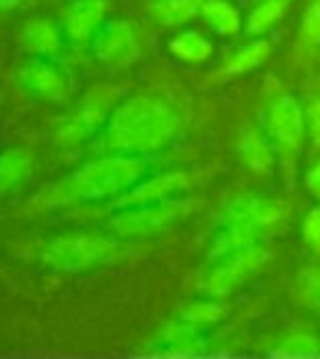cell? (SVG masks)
<instances>
[{
	"mask_svg": "<svg viewBox=\"0 0 320 359\" xmlns=\"http://www.w3.org/2000/svg\"><path fill=\"white\" fill-rule=\"evenodd\" d=\"M305 124H307V135L314 144V149L320 151V88L307 96L305 102Z\"/></svg>",
	"mask_w": 320,
	"mask_h": 359,
	"instance_id": "26",
	"label": "cell"
},
{
	"mask_svg": "<svg viewBox=\"0 0 320 359\" xmlns=\"http://www.w3.org/2000/svg\"><path fill=\"white\" fill-rule=\"evenodd\" d=\"M124 246L109 236L68 233L57 236L41 244L39 257L57 272H85L120 257Z\"/></svg>",
	"mask_w": 320,
	"mask_h": 359,
	"instance_id": "4",
	"label": "cell"
},
{
	"mask_svg": "<svg viewBox=\"0 0 320 359\" xmlns=\"http://www.w3.org/2000/svg\"><path fill=\"white\" fill-rule=\"evenodd\" d=\"M305 187L314 198L320 201V159L305 172Z\"/></svg>",
	"mask_w": 320,
	"mask_h": 359,
	"instance_id": "28",
	"label": "cell"
},
{
	"mask_svg": "<svg viewBox=\"0 0 320 359\" xmlns=\"http://www.w3.org/2000/svg\"><path fill=\"white\" fill-rule=\"evenodd\" d=\"M238 153L242 163L248 168L251 172L258 175H272L274 165H276V146L270 140L266 129H260V126L248 124L240 131L238 137Z\"/></svg>",
	"mask_w": 320,
	"mask_h": 359,
	"instance_id": "13",
	"label": "cell"
},
{
	"mask_svg": "<svg viewBox=\"0 0 320 359\" xmlns=\"http://www.w3.org/2000/svg\"><path fill=\"white\" fill-rule=\"evenodd\" d=\"M201 15L205 25L220 37H236L244 29L238 7L229 0H205Z\"/></svg>",
	"mask_w": 320,
	"mask_h": 359,
	"instance_id": "19",
	"label": "cell"
},
{
	"mask_svg": "<svg viewBox=\"0 0 320 359\" xmlns=\"http://www.w3.org/2000/svg\"><path fill=\"white\" fill-rule=\"evenodd\" d=\"M192 187V177L183 170H170L164 175H155L146 181H140L133 185L129 192H124L116 201V209H126V207H138V205H151V203H161L170 198H179L183 192Z\"/></svg>",
	"mask_w": 320,
	"mask_h": 359,
	"instance_id": "11",
	"label": "cell"
},
{
	"mask_svg": "<svg viewBox=\"0 0 320 359\" xmlns=\"http://www.w3.org/2000/svg\"><path fill=\"white\" fill-rule=\"evenodd\" d=\"M33 175V157L25 149H7L0 153V194L22 187Z\"/></svg>",
	"mask_w": 320,
	"mask_h": 359,
	"instance_id": "16",
	"label": "cell"
},
{
	"mask_svg": "<svg viewBox=\"0 0 320 359\" xmlns=\"http://www.w3.org/2000/svg\"><path fill=\"white\" fill-rule=\"evenodd\" d=\"M264 129L274 142L276 155H279L284 168L292 170L296 157L303 151V142L307 135L305 109L301 107V102L290 94H279L268 104Z\"/></svg>",
	"mask_w": 320,
	"mask_h": 359,
	"instance_id": "6",
	"label": "cell"
},
{
	"mask_svg": "<svg viewBox=\"0 0 320 359\" xmlns=\"http://www.w3.org/2000/svg\"><path fill=\"white\" fill-rule=\"evenodd\" d=\"M301 236H303V242L312 248L314 255L320 257V205L312 207L305 214Z\"/></svg>",
	"mask_w": 320,
	"mask_h": 359,
	"instance_id": "27",
	"label": "cell"
},
{
	"mask_svg": "<svg viewBox=\"0 0 320 359\" xmlns=\"http://www.w3.org/2000/svg\"><path fill=\"white\" fill-rule=\"evenodd\" d=\"M296 292L305 305L320 309V268H305L298 274Z\"/></svg>",
	"mask_w": 320,
	"mask_h": 359,
	"instance_id": "25",
	"label": "cell"
},
{
	"mask_svg": "<svg viewBox=\"0 0 320 359\" xmlns=\"http://www.w3.org/2000/svg\"><path fill=\"white\" fill-rule=\"evenodd\" d=\"M18 83L35 100L59 104L70 94V79L61 66L46 57H35L18 70Z\"/></svg>",
	"mask_w": 320,
	"mask_h": 359,
	"instance_id": "9",
	"label": "cell"
},
{
	"mask_svg": "<svg viewBox=\"0 0 320 359\" xmlns=\"http://www.w3.org/2000/svg\"><path fill=\"white\" fill-rule=\"evenodd\" d=\"M20 41L29 53L39 57H51L63 46V29L51 18H31L20 31Z\"/></svg>",
	"mask_w": 320,
	"mask_h": 359,
	"instance_id": "14",
	"label": "cell"
},
{
	"mask_svg": "<svg viewBox=\"0 0 320 359\" xmlns=\"http://www.w3.org/2000/svg\"><path fill=\"white\" fill-rule=\"evenodd\" d=\"M298 46L307 50L320 48V0H312L303 13L301 31H298Z\"/></svg>",
	"mask_w": 320,
	"mask_h": 359,
	"instance_id": "24",
	"label": "cell"
},
{
	"mask_svg": "<svg viewBox=\"0 0 320 359\" xmlns=\"http://www.w3.org/2000/svg\"><path fill=\"white\" fill-rule=\"evenodd\" d=\"M146 175V161L138 155L116 153L81 165L79 170L61 177L37 196L41 207H61L74 203H92L129 192Z\"/></svg>",
	"mask_w": 320,
	"mask_h": 359,
	"instance_id": "2",
	"label": "cell"
},
{
	"mask_svg": "<svg viewBox=\"0 0 320 359\" xmlns=\"http://www.w3.org/2000/svg\"><path fill=\"white\" fill-rule=\"evenodd\" d=\"M320 351V337L305 329L286 331L279 340V346L272 348V353H288V355H312Z\"/></svg>",
	"mask_w": 320,
	"mask_h": 359,
	"instance_id": "23",
	"label": "cell"
},
{
	"mask_svg": "<svg viewBox=\"0 0 320 359\" xmlns=\"http://www.w3.org/2000/svg\"><path fill=\"white\" fill-rule=\"evenodd\" d=\"M170 53L183 63H205L213 55V44L199 31H181L170 39Z\"/></svg>",
	"mask_w": 320,
	"mask_h": 359,
	"instance_id": "20",
	"label": "cell"
},
{
	"mask_svg": "<svg viewBox=\"0 0 320 359\" xmlns=\"http://www.w3.org/2000/svg\"><path fill=\"white\" fill-rule=\"evenodd\" d=\"M22 0H0V11H9V9H15Z\"/></svg>",
	"mask_w": 320,
	"mask_h": 359,
	"instance_id": "29",
	"label": "cell"
},
{
	"mask_svg": "<svg viewBox=\"0 0 320 359\" xmlns=\"http://www.w3.org/2000/svg\"><path fill=\"white\" fill-rule=\"evenodd\" d=\"M272 44L268 39H255L248 44L233 50L218 70V76H236V74H246L255 68L264 66V63L272 57Z\"/></svg>",
	"mask_w": 320,
	"mask_h": 359,
	"instance_id": "15",
	"label": "cell"
},
{
	"mask_svg": "<svg viewBox=\"0 0 320 359\" xmlns=\"http://www.w3.org/2000/svg\"><path fill=\"white\" fill-rule=\"evenodd\" d=\"M179 318L189 323L192 327L203 329L211 327L225 318V307L216 301H199V303H189L179 311Z\"/></svg>",
	"mask_w": 320,
	"mask_h": 359,
	"instance_id": "22",
	"label": "cell"
},
{
	"mask_svg": "<svg viewBox=\"0 0 320 359\" xmlns=\"http://www.w3.org/2000/svg\"><path fill=\"white\" fill-rule=\"evenodd\" d=\"M187 214H189L187 201L170 198L161 203L120 209L118 214L107 222V229H109L112 236L116 238L142 240V238H153V236L164 233V231L177 224Z\"/></svg>",
	"mask_w": 320,
	"mask_h": 359,
	"instance_id": "5",
	"label": "cell"
},
{
	"mask_svg": "<svg viewBox=\"0 0 320 359\" xmlns=\"http://www.w3.org/2000/svg\"><path fill=\"white\" fill-rule=\"evenodd\" d=\"M90 46L98 61L114 68H124L140 57V39L131 22L126 20H107L92 37Z\"/></svg>",
	"mask_w": 320,
	"mask_h": 359,
	"instance_id": "10",
	"label": "cell"
},
{
	"mask_svg": "<svg viewBox=\"0 0 320 359\" xmlns=\"http://www.w3.org/2000/svg\"><path fill=\"white\" fill-rule=\"evenodd\" d=\"M107 0H72L61 15V29L74 44H90L105 25Z\"/></svg>",
	"mask_w": 320,
	"mask_h": 359,
	"instance_id": "12",
	"label": "cell"
},
{
	"mask_svg": "<svg viewBox=\"0 0 320 359\" xmlns=\"http://www.w3.org/2000/svg\"><path fill=\"white\" fill-rule=\"evenodd\" d=\"M179 131L181 116L173 102L155 94H140L116 104L102 126L100 142L105 151L142 157L164 151Z\"/></svg>",
	"mask_w": 320,
	"mask_h": 359,
	"instance_id": "1",
	"label": "cell"
},
{
	"mask_svg": "<svg viewBox=\"0 0 320 359\" xmlns=\"http://www.w3.org/2000/svg\"><path fill=\"white\" fill-rule=\"evenodd\" d=\"M288 5H290V0H262V3L248 13L244 22V33L248 37H260L268 33L284 18Z\"/></svg>",
	"mask_w": 320,
	"mask_h": 359,
	"instance_id": "21",
	"label": "cell"
},
{
	"mask_svg": "<svg viewBox=\"0 0 320 359\" xmlns=\"http://www.w3.org/2000/svg\"><path fill=\"white\" fill-rule=\"evenodd\" d=\"M118 104V90L109 86L92 88L85 94L76 107L63 118L57 126V140L61 144H81L102 129L109 120L114 107Z\"/></svg>",
	"mask_w": 320,
	"mask_h": 359,
	"instance_id": "8",
	"label": "cell"
},
{
	"mask_svg": "<svg viewBox=\"0 0 320 359\" xmlns=\"http://www.w3.org/2000/svg\"><path fill=\"white\" fill-rule=\"evenodd\" d=\"M203 344L205 340L201 329L181 318L177 323H170L157 337V351L161 353H201Z\"/></svg>",
	"mask_w": 320,
	"mask_h": 359,
	"instance_id": "18",
	"label": "cell"
},
{
	"mask_svg": "<svg viewBox=\"0 0 320 359\" xmlns=\"http://www.w3.org/2000/svg\"><path fill=\"white\" fill-rule=\"evenodd\" d=\"M284 209L274 198L262 194H240L222 211V233L213 242L209 259L216 262L231 250L260 244L281 222Z\"/></svg>",
	"mask_w": 320,
	"mask_h": 359,
	"instance_id": "3",
	"label": "cell"
},
{
	"mask_svg": "<svg viewBox=\"0 0 320 359\" xmlns=\"http://www.w3.org/2000/svg\"><path fill=\"white\" fill-rule=\"evenodd\" d=\"M268 262L270 252L260 244L231 250L216 259V266L209 270L205 281L201 283V290L209 299H225L248 279H253Z\"/></svg>",
	"mask_w": 320,
	"mask_h": 359,
	"instance_id": "7",
	"label": "cell"
},
{
	"mask_svg": "<svg viewBox=\"0 0 320 359\" xmlns=\"http://www.w3.org/2000/svg\"><path fill=\"white\" fill-rule=\"evenodd\" d=\"M205 0H153L148 5L151 18L161 27H183L201 15Z\"/></svg>",
	"mask_w": 320,
	"mask_h": 359,
	"instance_id": "17",
	"label": "cell"
}]
</instances>
